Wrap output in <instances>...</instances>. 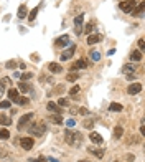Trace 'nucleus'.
I'll list each match as a JSON object with an SVG mask.
<instances>
[{
  "mask_svg": "<svg viewBox=\"0 0 145 162\" xmlns=\"http://www.w3.org/2000/svg\"><path fill=\"white\" fill-rule=\"evenodd\" d=\"M18 18H25L26 15H28V9H26V5H20L18 7Z\"/></svg>",
  "mask_w": 145,
  "mask_h": 162,
  "instance_id": "obj_19",
  "label": "nucleus"
},
{
  "mask_svg": "<svg viewBox=\"0 0 145 162\" xmlns=\"http://www.w3.org/2000/svg\"><path fill=\"white\" fill-rule=\"evenodd\" d=\"M10 108V101H0V109H7Z\"/></svg>",
  "mask_w": 145,
  "mask_h": 162,
  "instance_id": "obj_37",
  "label": "nucleus"
},
{
  "mask_svg": "<svg viewBox=\"0 0 145 162\" xmlns=\"http://www.w3.org/2000/svg\"><path fill=\"white\" fill-rule=\"evenodd\" d=\"M101 40H102V37H101L99 33H91L87 37V45H96V43H99Z\"/></svg>",
  "mask_w": 145,
  "mask_h": 162,
  "instance_id": "obj_12",
  "label": "nucleus"
},
{
  "mask_svg": "<svg viewBox=\"0 0 145 162\" xmlns=\"http://www.w3.org/2000/svg\"><path fill=\"white\" fill-rule=\"evenodd\" d=\"M46 108H48V111L50 112H56V114H61V109L58 108V104L53 103V101H50V103L46 104Z\"/></svg>",
  "mask_w": 145,
  "mask_h": 162,
  "instance_id": "obj_16",
  "label": "nucleus"
},
{
  "mask_svg": "<svg viewBox=\"0 0 145 162\" xmlns=\"http://www.w3.org/2000/svg\"><path fill=\"white\" fill-rule=\"evenodd\" d=\"M31 119H33V112L23 114V116L20 117V121H18V129H20V131H23V129L26 127V124H30V122H31Z\"/></svg>",
  "mask_w": 145,
  "mask_h": 162,
  "instance_id": "obj_3",
  "label": "nucleus"
},
{
  "mask_svg": "<svg viewBox=\"0 0 145 162\" xmlns=\"http://www.w3.org/2000/svg\"><path fill=\"white\" fill-rule=\"evenodd\" d=\"M58 104H59V106H68V108H69V101H68L66 98H59Z\"/></svg>",
  "mask_w": 145,
  "mask_h": 162,
  "instance_id": "obj_36",
  "label": "nucleus"
},
{
  "mask_svg": "<svg viewBox=\"0 0 145 162\" xmlns=\"http://www.w3.org/2000/svg\"><path fill=\"white\" fill-rule=\"evenodd\" d=\"M109 109H111V111H114V112H120L122 109H124V106H122V104H119V103H111Z\"/></svg>",
  "mask_w": 145,
  "mask_h": 162,
  "instance_id": "obj_23",
  "label": "nucleus"
},
{
  "mask_svg": "<svg viewBox=\"0 0 145 162\" xmlns=\"http://www.w3.org/2000/svg\"><path fill=\"white\" fill-rule=\"evenodd\" d=\"M18 89H20V91H23V93H28L30 86L25 83V81H20V84H18Z\"/></svg>",
  "mask_w": 145,
  "mask_h": 162,
  "instance_id": "obj_33",
  "label": "nucleus"
},
{
  "mask_svg": "<svg viewBox=\"0 0 145 162\" xmlns=\"http://www.w3.org/2000/svg\"><path fill=\"white\" fill-rule=\"evenodd\" d=\"M83 134L78 132V131H71V129H66L64 131V141L71 145V147H79L83 144Z\"/></svg>",
  "mask_w": 145,
  "mask_h": 162,
  "instance_id": "obj_1",
  "label": "nucleus"
},
{
  "mask_svg": "<svg viewBox=\"0 0 145 162\" xmlns=\"http://www.w3.org/2000/svg\"><path fill=\"white\" fill-rule=\"evenodd\" d=\"M127 79H130V81H132V79H135V75H127Z\"/></svg>",
  "mask_w": 145,
  "mask_h": 162,
  "instance_id": "obj_46",
  "label": "nucleus"
},
{
  "mask_svg": "<svg viewBox=\"0 0 145 162\" xmlns=\"http://www.w3.org/2000/svg\"><path fill=\"white\" fill-rule=\"evenodd\" d=\"M33 144H35V141L31 139V137H21V139H20V145H21L25 150L33 149Z\"/></svg>",
  "mask_w": 145,
  "mask_h": 162,
  "instance_id": "obj_7",
  "label": "nucleus"
},
{
  "mask_svg": "<svg viewBox=\"0 0 145 162\" xmlns=\"http://www.w3.org/2000/svg\"><path fill=\"white\" fill-rule=\"evenodd\" d=\"M144 58V53H142V51H132V53H130V60H132V61H140V60Z\"/></svg>",
  "mask_w": 145,
  "mask_h": 162,
  "instance_id": "obj_20",
  "label": "nucleus"
},
{
  "mask_svg": "<svg viewBox=\"0 0 145 162\" xmlns=\"http://www.w3.org/2000/svg\"><path fill=\"white\" fill-rule=\"evenodd\" d=\"M38 10H40V7H35V9L31 10V12H30V15H28V20H30V22L36 18V15H38Z\"/></svg>",
  "mask_w": 145,
  "mask_h": 162,
  "instance_id": "obj_30",
  "label": "nucleus"
},
{
  "mask_svg": "<svg viewBox=\"0 0 145 162\" xmlns=\"http://www.w3.org/2000/svg\"><path fill=\"white\" fill-rule=\"evenodd\" d=\"M84 68H87V61L86 60H76L74 63H73V65H71V70L73 71H78V70H84Z\"/></svg>",
  "mask_w": 145,
  "mask_h": 162,
  "instance_id": "obj_8",
  "label": "nucleus"
},
{
  "mask_svg": "<svg viewBox=\"0 0 145 162\" xmlns=\"http://www.w3.org/2000/svg\"><path fill=\"white\" fill-rule=\"evenodd\" d=\"M122 136H124V127H122V126H116V129H114V137H116V139H120Z\"/></svg>",
  "mask_w": 145,
  "mask_h": 162,
  "instance_id": "obj_22",
  "label": "nucleus"
},
{
  "mask_svg": "<svg viewBox=\"0 0 145 162\" xmlns=\"http://www.w3.org/2000/svg\"><path fill=\"white\" fill-rule=\"evenodd\" d=\"M5 156H7V149H5L4 145H0V159L5 157Z\"/></svg>",
  "mask_w": 145,
  "mask_h": 162,
  "instance_id": "obj_40",
  "label": "nucleus"
},
{
  "mask_svg": "<svg viewBox=\"0 0 145 162\" xmlns=\"http://www.w3.org/2000/svg\"><path fill=\"white\" fill-rule=\"evenodd\" d=\"M28 132L36 137H41L46 132V122L45 121H31L28 127Z\"/></svg>",
  "mask_w": 145,
  "mask_h": 162,
  "instance_id": "obj_2",
  "label": "nucleus"
},
{
  "mask_svg": "<svg viewBox=\"0 0 145 162\" xmlns=\"http://www.w3.org/2000/svg\"><path fill=\"white\" fill-rule=\"evenodd\" d=\"M135 70H137L135 65H125V66L122 68V71H124L125 75H135Z\"/></svg>",
  "mask_w": 145,
  "mask_h": 162,
  "instance_id": "obj_18",
  "label": "nucleus"
},
{
  "mask_svg": "<svg viewBox=\"0 0 145 162\" xmlns=\"http://www.w3.org/2000/svg\"><path fill=\"white\" fill-rule=\"evenodd\" d=\"M13 103L20 104V106H26V104H30V99H28V98H25V96L18 94L17 98H15V99H13Z\"/></svg>",
  "mask_w": 145,
  "mask_h": 162,
  "instance_id": "obj_14",
  "label": "nucleus"
},
{
  "mask_svg": "<svg viewBox=\"0 0 145 162\" xmlns=\"http://www.w3.org/2000/svg\"><path fill=\"white\" fill-rule=\"evenodd\" d=\"M83 22H84V15L81 13V15H76V18H74V27H76V33H81L83 32Z\"/></svg>",
  "mask_w": 145,
  "mask_h": 162,
  "instance_id": "obj_9",
  "label": "nucleus"
},
{
  "mask_svg": "<svg viewBox=\"0 0 145 162\" xmlns=\"http://www.w3.org/2000/svg\"><path fill=\"white\" fill-rule=\"evenodd\" d=\"M20 78H21V81H28V79L33 78V73H30V71H28V73H23Z\"/></svg>",
  "mask_w": 145,
  "mask_h": 162,
  "instance_id": "obj_35",
  "label": "nucleus"
},
{
  "mask_svg": "<svg viewBox=\"0 0 145 162\" xmlns=\"http://www.w3.org/2000/svg\"><path fill=\"white\" fill-rule=\"evenodd\" d=\"M69 35H61L54 40V48H64V46L69 45Z\"/></svg>",
  "mask_w": 145,
  "mask_h": 162,
  "instance_id": "obj_4",
  "label": "nucleus"
},
{
  "mask_svg": "<svg viewBox=\"0 0 145 162\" xmlns=\"http://www.w3.org/2000/svg\"><path fill=\"white\" fill-rule=\"evenodd\" d=\"M28 162H46L43 157H40V159H28Z\"/></svg>",
  "mask_w": 145,
  "mask_h": 162,
  "instance_id": "obj_42",
  "label": "nucleus"
},
{
  "mask_svg": "<svg viewBox=\"0 0 145 162\" xmlns=\"http://www.w3.org/2000/svg\"><path fill=\"white\" fill-rule=\"evenodd\" d=\"M83 126H84L86 129H91L92 126H94V119H86V121L83 122Z\"/></svg>",
  "mask_w": 145,
  "mask_h": 162,
  "instance_id": "obj_34",
  "label": "nucleus"
},
{
  "mask_svg": "<svg viewBox=\"0 0 145 162\" xmlns=\"http://www.w3.org/2000/svg\"><path fill=\"white\" fill-rule=\"evenodd\" d=\"M144 2H139V5H135V7H134V10H132V13L134 15H135V17H140L142 13H144Z\"/></svg>",
  "mask_w": 145,
  "mask_h": 162,
  "instance_id": "obj_15",
  "label": "nucleus"
},
{
  "mask_svg": "<svg viewBox=\"0 0 145 162\" xmlns=\"http://www.w3.org/2000/svg\"><path fill=\"white\" fill-rule=\"evenodd\" d=\"M78 114H83V116H87L89 114V109H86V108H79V112Z\"/></svg>",
  "mask_w": 145,
  "mask_h": 162,
  "instance_id": "obj_39",
  "label": "nucleus"
},
{
  "mask_svg": "<svg viewBox=\"0 0 145 162\" xmlns=\"http://www.w3.org/2000/svg\"><path fill=\"white\" fill-rule=\"evenodd\" d=\"M89 139H91L94 144H97V145H101L104 142V139H102V136H101L99 132H96V131H92L91 134H89Z\"/></svg>",
  "mask_w": 145,
  "mask_h": 162,
  "instance_id": "obj_11",
  "label": "nucleus"
},
{
  "mask_svg": "<svg viewBox=\"0 0 145 162\" xmlns=\"http://www.w3.org/2000/svg\"><path fill=\"white\" fill-rule=\"evenodd\" d=\"M69 112L73 114V116H74V114H78V112H79V108H78V106H73V108L69 109Z\"/></svg>",
  "mask_w": 145,
  "mask_h": 162,
  "instance_id": "obj_41",
  "label": "nucleus"
},
{
  "mask_svg": "<svg viewBox=\"0 0 145 162\" xmlns=\"http://www.w3.org/2000/svg\"><path fill=\"white\" fill-rule=\"evenodd\" d=\"M18 94H20V93H18V89H15V88H10V89H9V101H13Z\"/></svg>",
  "mask_w": 145,
  "mask_h": 162,
  "instance_id": "obj_24",
  "label": "nucleus"
},
{
  "mask_svg": "<svg viewBox=\"0 0 145 162\" xmlns=\"http://www.w3.org/2000/svg\"><path fill=\"white\" fill-rule=\"evenodd\" d=\"M0 124H2V126H10V124H12V121H10L9 116H5V114H0Z\"/></svg>",
  "mask_w": 145,
  "mask_h": 162,
  "instance_id": "obj_25",
  "label": "nucleus"
},
{
  "mask_svg": "<svg viewBox=\"0 0 145 162\" xmlns=\"http://www.w3.org/2000/svg\"><path fill=\"white\" fill-rule=\"evenodd\" d=\"M50 121H53L54 124H63V117L59 114H51L50 116Z\"/></svg>",
  "mask_w": 145,
  "mask_h": 162,
  "instance_id": "obj_27",
  "label": "nucleus"
},
{
  "mask_svg": "<svg viewBox=\"0 0 145 162\" xmlns=\"http://www.w3.org/2000/svg\"><path fill=\"white\" fill-rule=\"evenodd\" d=\"M114 162H120V161H114Z\"/></svg>",
  "mask_w": 145,
  "mask_h": 162,
  "instance_id": "obj_48",
  "label": "nucleus"
},
{
  "mask_svg": "<svg viewBox=\"0 0 145 162\" xmlns=\"http://www.w3.org/2000/svg\"><path fill=\"white\" fill-rule=\"evenodd\" d=\"M74 51H76V46H74V45H71L66 51H63V53H61L59 60H61V61H68L69 58H73V55H74Z\"/></svg>",
  "mask_w": 145,
  "mask_h": 162,
  "instance_id": "obj_6",
  "label": "nucleus"
},
{
  "mask_svg": "<svg viewBox=\"0 0 145 162\" xmlns=\"http://www.w3.org/2000/svg\"><path fill=\"white\" fill-rule=\"evenodd\" d=\"M5 68H9V70H15V68H17V61H15V60H9V61L5 63Z\"/></svg>",
  "mask_w": 145,
  "mask_h": 162,
  "instance_id": "obj_32",
  "label": "nucleus"
},
{
  "mask_svg": "<svg viewBox=\"0 0 145 162\" xmlns=\"http://www.w3.org/2000/svg\"><path fill=\"white\" fill-rule=\"evenodd\" d=\"M94 22H89V23H87L86 27H84V33H87V35H91L92 32H94Z\"/></svg>",
  "mask_w": 145,
  "mask_h": 162,
  "instance_id": "obj_28",
  "label": "nucleus"
},
{
  "mask_svg": "<svg viewBox=\"0 0 145 162\" xmlns=\"http://www.w3.org/2000/svg\"><path fill=\"white\" fill-rule=\"evenodd\" d=\"M48 70H50L51 73H54V75H59L63 71V66L59 63H50V65H48Z\"/></svg>",
  "mask_w": 145,
  "mask_h": 162,
  "instance_id": "obj_13",
  "label": "nucleus"
},
{
  "mask_svg": "<svg viewBox=\"0 0 145 162\" xmlns=\"http://www.w3.org/2000/svg\"><path fill=\"white\" fill-rule=\"evenodd\" d=\"M89 58H91V61H99L101 60V53L99 51H89Z\"/></svg>",
  "mask_w": 145,
  "mask_h": 162,
  "instance_id": "obj_26",
  "label": "nucleus"
},
{
  "mask_svg": "<svg viewBox=\"0 0 145 162\" xmlns=\"http://www.w3.org/2000/svg\"><path fill=\"white\" fill-rule=\"evenodd\" d=\"M78 162H89V161H86V159H79Z\"/></svg>",
  "mask_w": 145,
  "mask_h": 162,
  "instance_id": "obj_47",
  "label": "nucleus"
},
{
  "mask_svg": "<svg viewBox=\"0 0 145 162\" xmlns=\"http://www.w3.org/2000/svg\"><path fill=\"white\" fill-rule=\"evenodd\" d=\"M142 91V84L140 83H132V84H130V86H129L127 88V93H129V94H139V93H140Z\"/></svg>",
  "mask_w": 145,
  "mask_h": 162,
  "instance_id": "obj_10",
  "label": "nucleus"
},
{
  "mask_svg": "<svg viewBox=\"0 0 145 162\" xmlns=\"http://www.w3.org/2000/svg\"><path fill=\"white\" fill-rule=\"evenodd\" d=\"M10 137V132L7 129H0V141H7Z\"/></svg>",
  "mask_w": 145,
  "mask_h": 162,
  "instance_id": "obj_29",
  "label": "nucleus"
},
{
  "mask_svg": "<svg viewBox=\"0 0 145 162\" xmlns=\"http://www.w3.org/2000/svg\"><path fill=\"white\" fill-rule=\"evenodd\" d=\"M87 152L89 154H94L97 159H102L104 157V150L102 149H94V147H87Z\"/></svg>",
  "mask_w": 145,
  "mask_h": 162,
  "instance_id": "obj_17",
  "label": "nucleus"
},
{
  "mask_svg": "<svg viewBox=\"0 0 145 162\" xmlns=\"http://www.w3.org/2000/svg\"><path fill=\"white\" fill-rule=\"evenodd\" d=\"M79 91H81V86H79V84H74V86L69 89V94L73 96L74 99H78V93H79Z\"/></svg>",
  "mask_w": 145,
  "mask_h": 162,
  "instance_id": "obj_21",
  "label": "nucleus"
},
{
  "mask_svg": "<svg viewBox=\"0 0 145 162\" xmlns=\"http://www.w3.org/2000/svg\"><path fill=\"white\" fill-rule=\"evenodd\" d=\"M135 5H137V0H125V2H120V10L125 13H130Z\"/></svg>",
  "mask_w": 145,
  "mask_h": 162,
  "instance_id": "obj_5",
  "label": "nucleus"
},
{
  "mask_svg": "<svg viewBox=\"0 0 145 162\" xmlns=\"http://www.w3.org/2000/svg\"><path fill=\"white\" fill-rule=\"evenodd\" d=\"M139 48H140V51L144 53V50H145V42H144V38H140V40H139Z\"/></svg>",
  "mask_w": 145,
  "mask_h": 162,
  "instance_id": "obj_38",
  "label": "nucleus"
},
{
  "mask_svg": "<svg viewBox=\"0 0 145 162\" xmlns=\"http://www.w3.org/2000/svg\"><path fill=\"white\" fill-rule=\"evenodd\" d=\"M125 159H129V162H132V161H135V157H134L132 154H127V156H125Z\"/></svg>",
  "mask_w": 145,
  "mask_h": 162,
  "instance_id": "obj_45",
  "label": "nucleus"
},
{
  "mask_svg": "<svg viewBox=\"0 0 145 162\" xmlns=\"http://www.w3.org/2000/svg\"><path fill=\"white\" fill-rule=\"evenodd\" d=\"M66 124H68V126H69V127H71V126H74V124H76V121L73 119V117H71V119H68V121H66Z\"/></svg>",
  "mask_w": 145,
  "mask_h": 162,
  "instance_id": "obj_43",
  "label": "nucleus"
},
{
  "mask_svg": "<svg viewBox=\"0 0 145 162\" xmlns=\"http://www.w3.org/2000/svg\"><path fill=\"white\" fill-rule=\"evenodd\" d=\"M78 79H79L78 73H68V76H66V81H78Z\"/></svg>",
  "mask_w": 145,
  "mask_h": 162,
  "instance_id": "obj_31",
  "label": "nucleus"
},
{
  "mask_svg": "<svg viewBox=\"0 0 145 162\" xmlns=\"http://www.w3.org/2000/svg\"><path fill=\"white\" fill-rule=\"evenodd\" d=\"M4 91H5V84L2 83V81H0V96L4 94Z\"/></svg>",
  "mask_w": 145,
  "mask_h": 162,
  "instance_id": "obj_44",
  "label": "nucleus"
}]
</instances>
